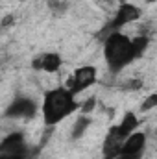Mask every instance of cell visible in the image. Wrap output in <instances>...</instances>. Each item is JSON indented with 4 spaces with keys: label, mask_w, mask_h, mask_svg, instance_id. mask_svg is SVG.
Returning <instances> with one entry per match:
<instances>
[{
    "label": "cell",
    "mask_w": 157,
    "mask_h": 159,
    "mask_svg": "<svg viewBox=\"0 0 157 159\" xmlns=\"http://www.w3.org/2000/svg\"><path fill=\"white\" fill-rule=\"evenodd\" d=\"M150 44L148 35L129 37L122 32H111L104 39V59L111 74L122 72L129 63L139 59Z\"/></svg>",
    "instance_id": "1"
},
{
    "label": "cell",
    "mask_w": 157,
    "mask_h": 159,
    "mask_svg": "<svg viewBox=\"0 0 157 159\" xmlns=\"http://www.w3.org/2000/svg\"><path fill=\"white\" fill-rule=\"evenodd\" d=\"M79 107L81 106L76 102V96L65 85V87H54V89L44 93L41 113H43L44 124L48 128H54L56 124L69 119L74 111H78Z\"/></svg>",
    "instance_id": "2"
},
{
    "label": "cell",
    "mask_w": 157,
    "mask_h": 159,
    "mask_svg": "<svg viewBox=\"0 0 157 159\" xmlns=\"http://www.w3.org/2000/svg\"><path fill=\"white\" fill-rule=\"evenodd\" d=\"M35 150H30L24 135L20 131H13L0 143V159H30Z\"/></svg>",
    "instance_id": "3"
},
{
    "label": "cell",
    "mask_w": 157,
    "mask_h": 159,
    "mask_svg": "<svg viewBox=\"0 0 157 159\" xmlns=\"http://www.w3.org/2000/svg\"><path fill=\"white\" fill-rule=\"evenodd\" d=\"M141 17H142V9L139 6H135L131 2H120L117 11H115V15H113V19L107 22L104 32H105V35L111 34V32H120L124 26L139 20Z\"/></svg>",
    "instance_id": "4"
},
{
    "label": "cell",
    "mask_w": 157,
    "mask_h": 159,
    "mask_svg": "<svg viewBox=\"0 0 157 159\" xmlns=\"http://www.w3.org/2000/svg\"><path fill=\"white\" fill-rule=\"evenodd\" d=\"M96 81H98V69L94 65H81L78 69H74V72L69 76L67 87L76 96L79 93L87 91L89 87H92Z\"/></svg>",
    "instance_id": "5"
},
{
    "label": "cell",
    "mask_w": 157,
    "mask_h": 159,
    "mask_svg": "<svg viewBox=\"0 0 157 159\" xmlns=\"http://www.w3.org/2000/svg\"><path fill=\"white\" fill-rule=\"evenodd\" d=\"M35 111H37V104L32 100V98H28V96H19V98H15L9 106H7V109H6V117L7 119H32L34 115H35Z\"/></svg>",
    "instance_id": "6"
},
{
    "label": "cell",
    "mask_w": 157,
    "mask_h": 159,
    "mask_svg": "<svg viewBox=\"0 0 157 159\" xmlns=\"http://www.w3.org/2000/svg\"><path fill=\"white\" fill-rule=\"evenodd\" d=\"M146 133L144 131H135L131 133L124 144H122V150H120V156L126 159H141L144 154V148H146Z\"/></svg>",
    "instance_id": "7"
},
{
    "label": "cell",
    "mask_w": 157,
    "mask_h": 159,
    "mask_svg": "<svg viewBox=\"0 0 157 159\" xmlns=\"http://www.w3.org/2000/svg\"><path fill=\"white\" fill-rule=\"evenodd\" d=\"M61 65H63V57L59 52H43L32 59V69L39 72H46V74L59 72Z\"/></svg>",
    "instance_id": "8"
},
{
    "label": "cell",
    "mask_w": 157,
    "mask_h": 159,
    "mask_svg": "<svg viewBox=\"0 0 157 159\" xmlns=\"http://www.w3.org/2000/svg\"><path fill=\"white\" fill-rule=\"evenodd\" d=\"M124 137L120 135L117 124L111 126L107 129V135L104 139V144H102V154L104 159H115L117 156H120V150H122V144H124Z\"/></svg>",
    "instance_id": "9"
},
{
    "label": "cell",
    "mask_w": 157,
    "mask_h": 159,
    "mask_svg": "<svg viewBox=\"0 0 157 159\" xmlns=\"http://www.w3.org/2000/svg\"><path fill=\"white\" fill-rule=\"evenodd\" d=\"M118 131H120V135L124 137V139H128L131 133H135L137 131V128H139V117H137V113H133V111H126L124 113V117L120 119V122L117 124Z\"/></svg>",
    "instance_id": "10"
},
{
    "label": "cell",
    "mask_w": 157,
    "mask_h": 159,
    "mask_svg": "<svg viewBox=\"0 0 157 159\" xmlns=\"http://www.w3.org/2000/svg\"><path fill=\"white\" fill-rule=\"evenodd\" d=\"M91 124H92V119H91L89 115H79L78 120H76L74 126H72V129H70V139H72V141H78L79 137L91 128Z\"/></svg>",
    "instance_id": "11"
},
{
    "label": "cell",
    "mask_w": 157,
    "mask_h": 159,
    "mask_svg": "<svg viewBox=\"0 0 157 159\" xmlns=\"http://www.w3.org/2000/svg\"><path fill=\"white\" fill-rule=\"evenodd\" d=\"M155 107H157V93H152V94H148V96L142 100L141 111H142V113H148V111H152V109H155Z\"/></svg>",
    "instance_id": "12"
},
{
    "label": "cell",
    "mask_w": 157,
    "mask_h": 159,
    "mask_svg": "<svg viewBox=\"0 0 157 159\" xmlns=\"http://www.w3.org/2000/svg\"><path fill=\"white\" fill-rule=\"evenodd\" d=\"M94 106H96V98H94V96H91L89 100H85V102L81 104V107H79V111H81L83 115H87V113H91V111L94 109Z\"/></svg>",
    "instance_id": "13"
},
{
    "label": "cell",
    "mask_w": 157,
    "mask_h": 159,
    "mask_svg": "<svg viewBox=\"0 0 157 159\" xmlns=\"http://www.w3.org/2000/svg\"><path fill=\"white\" fill-rule=\"evenodd\" d=\"M9 24H11V17H9V15H7V17H6V19H4V22H2V26H4V28H6V26H9Z\"/></svg>",
    "instance_id": "14"
},
{
    "label": "cell",
    "mask_w": 157,
    "mask_h": 159,
    "mask_svg": "<svg viewBox=\"0 0 157 159\" xmlns=\"http://www.w3.org/2000/svg\"><path fill=\"white\" fill-rule=\"evenodd\" d=\"M144 2H146V4H155L157 0H144Z\"/></svg>",
    "instance_id": "15"
},
{
    "label": "cell",
    "mask_w": 157,
    "mask_h": 159,
    "mask_svg": "<svg viewBox=\"0 0 157 159\" xmlns=\"http://www.w3.org/2000/svg\"><path fill=\"white\" fill-rule=\"evenodd\" d=\"M115 159H126V157H122V156H117V157H115Z\"/></svg>",
    "instance_id": "16"
}]
</instances>
